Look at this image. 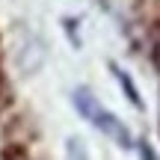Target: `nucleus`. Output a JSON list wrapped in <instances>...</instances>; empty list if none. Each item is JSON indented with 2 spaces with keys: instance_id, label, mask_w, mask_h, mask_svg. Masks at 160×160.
<instances>
[{
  "instance_id": "obj_1",
  "label": "nucleus",
  "mask_w": 160,
  "mask_h": 160,
  "mask_svg": "<svg viewBox=\"0 0 160 160\" xmlns=\"http://www.w3.org/2000/svg\"><path fill=\"white\" fill-rule=\"evenodd\" d=\"M68 98H71V104H74L77 113L83 116L89 125H95L104 137H110L119 148H131V145H133V137H131V131H128V125L119 119V116H113L101 101H98L95 92H92L89 86H74Z\"/></svg>"
},
{
  "instance_id": "obj_2",
  "label": "nucleus",
  "mask_w": 160,
  "mask_h": 160,
  "mask_svg": "<svg viewBox=\"0 0 160 160\" xmlns=\"http://www.w3.org/2000/svg\"><path fill=\"white\" fill-rule=\"evenodd\" d=\"M110 68H113V77H116V80H119V83H122V89H125L128 101H131L133 107H139V110H142V98H139V92L133 89L131 77H128V74H125V71H122V68H119V65H116V62H110Z\"/></svg>"
},
{
  "instance_id": "obj_3",
  "label": "nucleus",
  "mask_w": 160,
  "mask_h": 160,
  "mask_svg": "<svg viewBox=\"0 0 160 160\" xmlns=\"http://www.w3.org/2000/svg\"><path fill=\"white\" fill-rule=\"evenodd\" d=\"M65 160H89V148H86L83 137L77 133L65 137Z\"/></svg>"
},
{
  "instance_id": "obj_4",
  "label": "nucleus",
  "mask_w": 160,
  "mask_h": 160,
  "mask_svg": "<svg viewBox=\"0 0 160 160\" xmlns=\"http://www.w3.org/2000/svg\"><path fill=\"white\" fill-rule=\"evenodd\" d=\"M139 157H142V160H157V154L151 151V145L145 142V139H139Z\"/></svg>"
},
{
  "instance_id": "obj_5",
  "label": "nucleus",
  "mask_w": 160,
  "mask_h": 160,
  "mask_svg": "<svg viewBox=\"0 0 160 160\" xmlns=\"http://www.w3.org/2000/svg\"><path fill=\"white\" fill-rule=\"evenodd\" d=\"M74 18H71V21H68V18H65V21H62V27H65V33H71V42H74V45H80V39H77V27H74Z\"/></svg>"
}]
</instances>
